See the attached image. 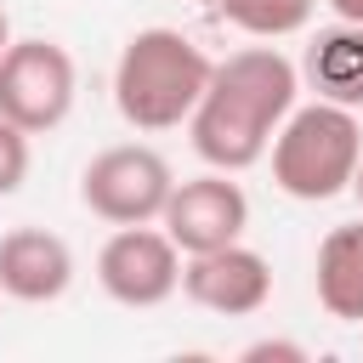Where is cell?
<instances>
[{
	"label": "cell",
	"mask_w": 363,
	"mask_h": 363,
	"mask_svg": "<svg viewBox=\"0 0 363 363\" xmlns=\"http://www.w3.org/2000/svg\"><path fill=\"white\" fill-rule=\"evenodd\" d=\"M306 85L323 96V102H340V108H363V23H335V28H318L312 45H306V62H301Z\"/></svg>",
	"instance_id": "11"
},
{
	"label": "cell",
	"mask_w": 363,
	"mask_h": 363,
	"mask_svg": "<svg viewBox=\"0 0 363 363\" xmlns=\"http://www.w3.org/2000/svg\"><path fill=\"white\" fill-rule=\"evenodd\" d=\"M159 227L170 233V244L182 255H199V250H221L233 238H244L250 227V199L244 187L233 182V170H204V176H187L170 187L164 210H159Z\"/></svg>",
	"instance_id": "7"
},
{
	"label": "cell",
	"mask_w": 363,
	"mask_h": 363,
	"mask_svg": "<svg viewBox=\"0 0 363 363\" xmlns=\"http://www.w3.org/2000/svg\"><path fill=\"white\" fill-rule=\"evenodd\" d=\"M74 284V250L68 238L45 233V227H11L0 233V295L23 301V306H45L62 301Z\"/></svg>",
	"instance_id": "9"
},
{
	"label": "cell",
	"mask_w": 363,
	"mask_h": 363,
	"mask_svg": "<svg viewBox=\"0 0 363 363\" xmlns=\"http://www.w3.org/2000/svg\"><path fill=\"white\" fill-rule=\"evenodd\" d=\"M182 295L216 318H250L272 301V267L261 250H250L244 238L221 244V250H199L182 255Z\"/></svg>",
	"instance_id": "8"
},
{
	"label": "cell",
	"mask_w": 363,
	"mask_h": 363,
	"mask_svg": "<svg viewBox=\"0 0 363 363\" xmlns=\"http://www.w3.org/2000/svg\"><path fill=\"white\" fill-rule=\"evenodd\" d=\"M28 164H34V153H28V130L11 125V119L0 113V199H11V193L28 182Z\"/></svg>",
	"instance_id": "13"
},
{
	"label": "cell",
	"mask_w": 363,
	"mask_h": 363,
	"mask_svg": "<svg viewBox=\"0 0 363 363\" xmlns=\"http://www.w3.org/2000/svg\"><path fill=\"white\" fill-rule=\"evenodd\" d=\"M346 193H352V199L363 204V159H357V170H352V187H346Z\"/></svg>",
	"instance_id": "16"
},
{
	"label": "cell",
	"mask_w": 363,
	"mask_h": 363,
	"mask_svg": "<svg viewBox=\"0 0 363 363\" xmlns=\"http://www.w3.org/2000/svg\"><path fill=\"white\" fill-rule=\"evenodd\" d=\"M272 182L278 193L301 204H323L352 187V170L363 159V125L340 102H295L272 136Z\"/></svg>",
	"instance_id": "3"
},
{
	"label": "cell",
	"mask_w": 363,
	"mask_h": 363,
	"mask_svg": "<svg viewBox=\"0 0 363 363\" xmlns=\"http://www.w3.org/2000/svg\"><path fill=\"white\" fill-rule=\"evenodd\" d=\"M74 91H79V68L68 57V45L57 40H11L0 51V113L11 125H23L28 136L57 130L74 113Z\"/></svg>",
	"instance_id": "4"
},
{
	"label": "cell",
	"mask_w": 363,
	"mask_h": 363,
	"mask_svg": "<svg viewBox=\"0 0 363 363\" xmlns=\"http://www.w3.org/2000/svg\"><path fill=\"white\" fill-rule=\"evenodd\" d=\"M272 357L306 363V346H295V340H255V346H244V363H272Z\"/></svg>",
	"instance_id": "14"
},
{
	"label": "cell",
	"mask_w": 363,
	"mask_h": 363,
	"mask_svg": "<svg viewBox=\"0 0 363 363\" xmlns=\"http://www.w3.org/2000/svg\"><path fill=\"white\" fill-rule=\"evenodd\" d=\"M210 57L182 28H136L113 62V108L136 130H176L210 85Z\"/></svg>",
	"instance_id": "2"
},
{
	"label": "cell",
	"mask_w": 363,
	"mask_h": 363,
	"mask_svg": "<svg viewBox=\"0 0 363 363\" xmlns=\"http://www.w3.org/2000/svg\"><path fill=\"white\" fill-rule=\"evenodd\" d=\"M204 6L255 40H284V34H301L312 23L318 0H204Z\"/></svg>",
	"instance_id": "12"
},
{
	"label": "cell",
	"mask_w": 363,
	"mask_h": 363,
	"mask_svg": "<svg viewBox=\"0 0 363 363\" xmlns=\"http://www.w3.org/2000/svg\"><path fill=\"white\" fill-rule=\"evenodd\" d=\"M301 96V68L278 45H244L210 68L199 108L187 113L193 153L210 170H250L267 159L284 113Z\"/></svg>",
	"instance_id": "1"
},
{
	"label": "cell",
	"mask_w": 363,
	"mask_h": 363,
	"mask_svg": "<svg viewBox=\"0 0 363 363\" xmlns=\"http://www.w3.org/2000/svg\"><path fill=\"white\" fill-rule=\"evenodd\" d=\"M176 187V170L159 147L147 142H119L102 147L85 176H79V199L91 216H102L108 227H136V221H159L164 199Z\"/></svg>",
	"instance_id": "5"
},
{
	"label": "cell",
	"mask_w": 363,
	"mask_h": 363,
	"mask_svg": "<svg viewBox=\"0 0 363 363\" xmlns=\"http://www.w3.org/2000/svg\"><path fill=\"white\" fill-rule=\"evenodd\" d=\"M96 284L108 289V301L119 306H164L182 289V250L170 244L164 227L136 221V227H113V238L96 250Z\"/></svg>",
	"instance_id": "6"
},
{
	"label": "cell",
	"mask_w": 363,
	"mask_h": 363,
	"mask_svg": "<svg viewBox=\"0 0 363 363\" xmlns=\"http://www.w3.org/2000/svg\"><path fill=\"white\" fill-rule=\"evenodd\" d=\"M11 45V23H6V11H0V51Z\"/></svg>",
	"instance_id": "17"
},
{
	"label": "cell",
	"mask_w": 363,
	"mask_h": 363,
	"mask_svg": "<svg viewBox=\"0 0 363 363\" xmlns=\"http://www.w3.org/2000/svg\"><path fill=\"white\" fill-rule=\"evenodd\" d=\"M329 11H335L340 23H363V0H329Z\"/></svg>",
	"instance_id": "15"
},
{
	"label": "cell",
	"mask_w": 363,
	"mask_h": 363,
	"mask_svg": "<svg viewBox=\"0 0 363 363\" xmlns=\"http://www.w3.org/2000/svg\"><path fill=\"white\" fill-rule=\"evenodd\" d=\"M318 306L340 323H363V221H340L323 233L312 261Z\"/></svg>",
	"instance_id": "10"
}]
</instances>
